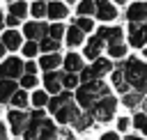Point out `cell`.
Here are the masks:
<instances>
[{
  "label": "cell",
  "mask_w": 147,
  "mask_h": 140,
  "mask_svg": "<svg viewBox=\"0 0 147 140\" xmlns=\"http://www.w3.org/2000/svg\"><path fill=\"white\" fill-rule=\"evenodd\" d=\"M124 73H126V80L131 83V87H136V92H147V64L136 60V57H129L124 60L122 64Z\"/></svg>",
  "instance_id": "obj_1"
},
{
  "label": "cell",
  "mask_w": 147,
  "mask_h": 140,
  "mask_svg": "<svg viewBox=\"0 0 147 140\" xmlns=\"http://www.w3.org/2000/svg\"><path fill=\"white\" fill-rule=\"evenodd\" d=\"M108 94V87L96 78V80H90V83H83L80 87H78V94H76V99H78V103L83 106V108H87V110H92V106L99 101V99H103Z\"/></svg>",
  "instance_id": "obj_2"
},
{
  "label": "cell",
  "mask_w": 147,
  "mask_h": 140,
  "mask_svg": "<svg viewBox=\"0 0 147 140\" xmlns=\"http://www.w3.org/2000/svg\"><path fill=\"white\" fill-rule=\"evenodd\" d=\"M115 108H117V101H115L110 94H106L103 99H99V101L92 106V115H94L99 122H108V119L113 117Z\"/></svg>",
  "instance_id": "obj_3"
},
{
  "label": "cell",
  "mask_w": 147,
  "mask_h": 140,
  "mask_svg": "<svg viewBox=\"0 0 147 140\" xmlns=\"http://www.w3.org/2000/svg\"><path fill=\"white\" fill-rule=\"evenodd\" d=\"M28 122H30V115H28L23 108H14V110H9V126H11V131H14L16 135L25 131Z\"/></svg>",
  "instance_id": "obj_4"
},
{
  "label": "cell",
  "mask_w": 147,
  "mask_h": 140,
  "mask_svg": "<svg viewBox=\"0 0 147 140\" xmlns=\"http://www.w3.org/2000/svg\"><path fill=\"white\" fill-rule=\"evenodd\" d=\"M41 122H44V112H41V110L30 112V122H28V126H25V131H23V138H25V140H37V138H39Z\"/></svg>",
  "instance_id": "obj_5"
},
{
  "label": "cell",
  "mask_w": 147,
  "mask_h": 140,
  "mask_svg": "<svg viewBox=\"0 0 147 140\" xmlns=\"http://www.w3.org/2000/svg\"><path fill=\"white\" fill-rule=\"evenodd\" d=\"M129 44L136 46V48L145 46V44H147V25H142V23H131V25H129Z\"/></svg>",
  "instance_id": "obj_6"
},
{
  "label": "cell",
  "mask_w": 147,
  "mask_h": 140,
  "mask_svg": "<svg viewBox=\"0 0 147 140\" xmlns=\"http://www.w3.org/2000/svg\"><path fill=\"white\" fill-rule=\"evenodd\" d=\"M25 67L21 64L18 57H9L0 64V78H18V73L23 71Z\"/></svg>",
  "instance_id": "obj_7"
},
{
  "label": "cell",
  "mask_w": 147,
  "mask_h": 140,
  "mask_svg": "<svg viewBox=\"0 0 147 140\" xmlns=\"http://www.w3.org/2000/svg\"><path fill=\"white\" fill-rule=\"evenodd\" d=\"M126 18H129L131 23H142V21H147V2H136V5H131L129 11H126Z\"/></svg>",
  "instance_id": "obj_8"
},
{
  "label": "cell",
  "mask_w": 147,
  "mask_h": 140,
  "mask_svg": "<svg viewBox=\"0 0 147 140\" xmlns=\"http://www.w3.org/2000/svg\"><path fill=\"white\" fill-rule=\"evenodd\" d=\"M46 32H48V28H46L44 23H37V21H34V23H28V25H25V37H28L30 41H37V39L41 41V39L46 37Z\"/></svg>",
  "instance_id": "obj_9"
},
{
  "label": "cell",
  "mask_w": 147,
  "mask_h": 140,
  "mask_svg": "<svg viewBox=\"0 0 147 140\" xmlns=\"http://www.w3.org/2000/svg\"><path fill=\"white\" fill-rule=\"evenodd\" d=\"M96 16L101 21H113L117 16V9L110 5V0H96Z\"/></svg>",
  "instance_id": "obj_10"
},
{
  "label": "cell",
  "mask_w": 147,
  "mask_h": 140,
  "mask_svg": "<svg viewBox=\"0 0 147 140\" xmlns=\"http://www.w3.org/2000/svg\"><path fill=\"white\" fill-rule=\"evenodd\" d=\"M99 37L103 41H108V46H110V44H119L122 37H124V32H122V28H101Z\"/></svg>",
  "instance_id": "obj_11"
},
{
  "label": "cell",
  "mask_w": 147,
  "mask_h": 140,
  "mask_svg": "<svg viewBox=\"0 0 147 140\" xmlns=\"http://www.w3.org/2000/svg\"><path fill=\"white\" fill-rule=\"evenodd\" d=\"M44 85H46V90H48V92L60 94V87H62V76H57L55 71H46V76H44Z\"/></svg>",
  "instance_id": "obj_12"
},
{
  "label": "cell",
  "mask_w": 147,
  "mask_h": 140,
  "mask_svg": "<svg viewBox=\"0 0 147 140\" xmlns=\"http://www.w3.org/2000/svg\"><path fill=\"white\" fill-rule=\"evenodd\" d=\"M71 101H74V99H71V94H69V92H62V94H55V96H53V99L48 101V108H51V112L55 115V112H57L60 108L69 106Z\"/></svg>",
  "instance_id": "obj_13"
},
{
  "label": "cell",
  "mask_w": 147,
  "mask_h": 140,
  "mask_svg": "<svg viewBox=\"0 0 147 140\" xmlns=\"http://www.w3.org/2000/svg\"><path fill=\"white\" fill-rule=\"evenodd\" d=\"M76 115H78V108H76L74 101H71L69 106H64V108H60V110L55 112V119H57L60 124H67V122H74Z\"/></svg>",
  "instance_id": "obj_14"
},
{
  "label": "cell",
  "mask_w": 147,
  "mask_h": 140,
  "mask_svg": "<svg viewBox=\"0 0 147 140\" xmlns=\"http://www.w3.org/2000/svg\"><path fill=\"white\" fill-rule=\"evenodd\" d=\"M101 48H103V39L96 34L94 39H90V41H87V46H85V57L96 60V57H99V53H101Z\"/></svg>",
  "instance_id": "obj_15"
},
{
  "label": "cell",
  "mask_w": 147,
  "mask_h": 140,
  "mask_svg": "<svg viewBox=\"0 0 147 140\" xmlns=\"http://www.w3.org/2000/svg\"><path fill=\"white\" fill-rule=\"evenodd\" d=\"M113 85H115V90L117 92H122V94H126L129 92V80H126V73H124V69L119 67V69H115V73H113Z\"/></svg>",
  "instance_id": "obj_16"
},
{
  "label": "cell",
  "mask_w": 147,
  "mask_h": 140,
  "mask_svg": "<svg viewBox=\"0 0 147 140\" xmlns=\"http://www.w3.org/2000/svg\"><path fill=\"white\" fill-rule=\"evenodd\" d=\"M57 133H60V131H55V124L44 117L41 129H39V140H57Z\"/></svg>",
  "instance_id": "obj_17"
},
{
  "label": "cell",
  "mask_w": 147,
  "mask_h": 140,
  "mask_svg": "<svg viewBox=\"0 0 147 140\" xmlns=\"http://www.w3.org/2000/svg\"><path fill=\"white\" fill-rule=\"evenodd\" d=\"M14 92H16V85H14V80H11V78H5V80L0 83V103H7V101H11Z\"/></svg>",
  "instance_id": "obj_18"
},
{
  "label": "cell",
  "mask_w": 147,
  "mask_h": 140,
  "mask_svg": "<svg viewBox=\"0 0 147 140\" xmlns=\"http://www.w3.org/2000/svg\"><path fill=\"white\" fill-rule=\"evenodd\" d=\"M64 37H67V44H69L71 48H74V46H80V44H83V30H80V28H78L76 23H74V25H71V28H69V30L64 32Z\"/></svg>",
  "instance_id": "obj_19"
},
{
  "label": "cell",
  "mask_w": 147,
  "mask_h": 140,
  "mask_svg": "<svg viewBox=\"0 0 147 140\" xmlns=\"http://www.w3.org/2000/svg\"><path fill=\"white\" fill-rule=\"evenodd\" d=\"M60 62H64V57H60L57 53H46L44 57H41V69H46V71H53V69H57L60 67Z\"/></svg>",
  "instance_id": "obj_20"
},
{
  "label": "cell",
  "mask_w": 147,
  "mask_h": 140,
  "mask_svg": "<svg viewBox=\"0 0 147 140\" xmlns=\"http://www.w3.org/2000/svg\"><path fill=\"white\" fill-rule=\"evenodd\" d=\"M64 67H67V71H83L85 67H83V57L80 55H76V53H69L67 57H64Z\"/></svg>",
  "instance_id": "obj_21"
},
{
  "label": "cell",
  "mask_w": 147,
  "mask_h": 140,
  "mask_svg": "<svg viewBox=\"0 0 147 140\" xmlns=\"http://www.w3.org/2000/svg\"><path fill=\"white\" fill-rule=\"evenodd\" d=\"M48 16L53 18V21H60V18H64L67 16V5H62V2H48Z\"/></svg>",
  "instance_id": "obj_22"
},
{
  "label": "cell",
  "mask_w": 147,
  "mask_h": 140,
  "mask_svg": "<svg viewBox=\"0 0 147 140\" xmlns=\"http://www.w3.org/2000/svg\"><path fill=\"white\" fill-rule=\"evenodd\" d=\"M2 41H5V46H7L9 50H16V48L21 46V34L14 32V30H9V32L2 34Z\"/></svg>",
  "instance_id": "obj_23"
},
{
  "label": "cell",
  "mask_w": 147,
  "mask_h": 140,
  "mask_svg": "<svg viewBox=\"0 0 147 140\" xmlns=\"http://www.w3.org/2000/svg\"><path fill=\"white\" fill-rule=\"evenodd\" d=\"M90 124H92V112H78L74 117V129H78V131H85Z\"/></svg>",
  "instance_id": "obj_24"
},
{
  "label": "cell",
  "mask_w": 147,
  "mask_h": 140,
  "mask_svg": "<svg viewBox=\"0 0 147 140\" xmlns=\"http://www.w3.org/2000/svg\"><path fill=\"white\" fill-rule=\"evenodd\" d=\"M57 46H60V41H57V39H53L51 34H48V37H44V39L39 41V48H41V50H46V53H57Z\"/></svg>",
  "instance_id": "obj_25"
},
{
  "label": "cell",
  "mask_w": 147,
  "mask_h": 140,
  "mask_svg": "<svg viewBox=\"0 0 147 140\" xmlns=\"http://www.w3.org/2000/svg\"><path fill=\"white\" fill-rule=\"evenodd\" d=\"M142 99H145V94L142 92H126V96H124V103L129 106V108H138V106H142Z\"/></svg>",
  "instance_id": "obj_26"
},
{
  "label": "cell",
  "mask_w": 147,
  "mask_h": 140,
  "mask_svg": "<svg viewBox=\"0 0 147 140\" xmlns=\"http://www.w3.org/2000/svg\"><path fill=\"white\" fill-rule=\"evenodd\" d=\"M133 126H136L140 133H147V110L136 112V117H133Z\"/></svg>",
  "instance_id": "obj_27"
},
{
  "label": "cell",
  "mask_w": 147,
  "mask_h": 140,
  "mask_svg": "<svg viewBox=\"0 0 147 140\" xmlns=\"http://www.w3.org/2000/svg\"><path fill=\"white\" fill-rule=\"evenodd\" d=\"M30 11H32V16H34V18H41L44 14H48V2H41V0H37V2H32V7H30Z\"/></svg>",
  "instance_id": "obj_28"
},
{
  "label": "cell",
  "mask_w": 147,
  "mask_h": 140,
  "mask_svg": "<svg viewBox=\"0 0 147 140\" xmlns=\"http://www.w3.org/2000/svg\"><path fill=\"white\" fill-rule=\"evenodd\" d=\"M78 83H80V78H78L74 71H67V73L62 76V85H64L67 90H74V87H78Z\"/></svg>",
  "instance_id": "obj_29"
},
{
  "label": "cell",
  "mask_w": 147,
  "mask_h": 140,
  "mask_svg": "<svg viewBox=\"0 0 147 140\" xmlns=\"http://www.w3.org/2000/svg\"><path fill=\"white\" fill-rule=\"evenodd\" d=\"M9 11H11L14 16L23 18V16L28 14V5H25V2H21V0H14V5H9Z\"/></svg>",
  "instance_id": "obj_30"
},
{
  "label": "cell",
  "mask_w": 147,
  "mask_h": 140,
  "mask_svg": "<svg viewBox=\"0 0 147 140\" xmlns=\"http://www.w3.org/2000/svg\"><path fill=\"white\" fill-rule=\"evenodd\" d=\"M11 103H14V108H23V110H25V106H28V94H25L23 90L14 92V96H11Z\"/></svg>",
  "instance_id": "obj_31"
},
{
  "label": "cell",
  "mask_w": 147,
  "mask_h": 140,
  "mask_svg": "<svg viewBox=\"0 0 147 140\" xmlns=\"http://www.w3.org/2000/svg\"><path fill=\"white\" fill-rule=\"evenodd\" d=\"M92 11H96V2H92V0L78 2V14H80V16H87V14H92Z\"/></svg>",
  "instance_id": "obj_32"
},
{
  "label": "cell",
  "mask_w": 147,
  "mask_h": 140,
  "mask_svg": "<svg viewBox=\"0 0 147 140\" xmlns=\"http://www.w3.org/2000/svg\"><path fill=\"white\" fill-rule=\"evenodd\" d=\"M94 71H96V76H103V73H108V71H110V60L96 57V62H94Z\"/></svg>",
  "instance_id": "obj_33"
},
{
  "label": "cell",
  "mask_w": 147,
  "mask_h": 140,
  "mask_svg": "<svg viewBox=\"0 0 147 140\" xmlns=\"http://www.w3.org/2000/svg\"><path fill=\"white\" fill-rule=\"evenodd\" d=\"M108 53H110V57H124L126 55V46L119 41V44H110L108 46Z\"/></svg>",
  "instance_id": "obj_34"
},
{
  "label": "cell",
  "mask_w": 147,
  "mask_h": 140,
  "mask_svg": "<svg viewBox=\"0 0 147 140\" xmlns=\"http://www.w3.org/2000/svg\"><path fill=\"white\" fill-rule=\"evenodd\" d=\"M99 76H96V71H94V67H85L83 71H80V80L83 83H90V80H96Z\"/></svg>",
  "instance_id": "obj_35"
},
{
  "label": "cell",
  "mask_w": 147,
  "mask_h": 140,
  "mask_svg": "<svg viewBox=\"0 0 147 140\" xmlns=\"http://www.w3.org/2000/svg\"><path fill=\"white\" fill-rule=\"evenodd\" d=\"M32 103H34V108H41V106H46V103H48V96H46V92H34V94H32Z\"/></svg>",
  "instance_id": "obj_36"
},
{
  "label": "cell",
  "mask_w": 147,
  "mask_h": 140,
  "mask_svg": "<svg viewBox=\"0 0 147 140\" xmlns=\"http://www.w3.org/2000/svg\"><path fill=\"white\" fill-rule=\"evenodd\" d=\"M48 34H51V37H53V39H57V41H60V37H62V34H64V28H62V25H60V23H53V25H51V28H48Z\"/></svg>",
  "instance_id": "obj_37"
},
{
  "label": "cell",
  "mask_w": 147,
  "mask_h": 140,
  "mask_svg": "<svg viewBox=\"0 0 147 140\" xmlns=\"http://www.w3.org/2000/svg\"><path fill=\"white\" fill-rule=\"evenodd\" d=\"M76 25L83 30V32H87V30H92V21L87 18V16H80V18H76Z\"/></svg>",
  "instance_id": "obj_38"
},
{
  "label": "cell",
  "mask_w": 147,
  "mask_h": 140,
  "mask_svg": "<svg viewBox=\"0 0 147 140\" xmlns=\"http://www.w3.org/2000/svg\"><path fill=\"white\" fill-rule=\"evenodd\" d=\"M37 50H39V46H37V41H28V44L23 46V53H25L28 57H32V55H37Z\"/></svg>",
  "instance_id": "obj_39"
},
{
  "label": "cell",
  "mask_w": 147,
  "mask_h": 140,
  "mask_svg": "<svg viewBox=\"0 0 147 140\" xmlns=\"http://www.w3.org/2000/svg\"><path fill=\"white\" fill-rule=\"evenodd\" d=\"M21 85H23V87H34V85H37V78H34V73H25V76L21 78Z\"/></svg>",
  "instance_id": "obj_40"
},
{
  "label": "cell",
  "mask_w": 147,
  "mask_h": 140,
  "mask_svg": "<svg viewBox=\"0 0 147 140\" xmlns=\"http://www.w3.org/2000/svg\"><path fill=\"white\" fill-rule=\"evenodd\" d=\"M117 129H119V131H126V129H129V119H126V117H119V122H117Z\"/></svg>",
  "instance_id": "obj_41"
},
{
  "label": "cell",
  "mask_w": 147,
  "mask_h": 140,
  "mask_svg": "<svg viewBox=\"0 0 147 140\" xmlns=\"http://www.w3.org/2000/svg\"><path fill=\"white\" fill-rule=\"evenodd\" d=\"M57 140H74V133H69V131H60V133H57Z\"/></svg>",
  "instance_id": "obj_42"
},
{
  "label": "cell",
  "mask_w": 147,
  "mask_h": 140,
  "mask_svg": "<svg viewBox=\"0 0 147 140\" xmlns=\"http://www.w3.org/2000/svg\"><path fill=\"white\" fill-rule=\"evenodd\" d=\"M5 23H7V25H18V16H14V14H9V16L5 18Z\"/></svg>",
  "instance_id": "obj_43"
},
{
  "label": "cell",
  "mask_w": 147,
  "mask_h": 140,
  "mask_svg": "<svg viewBox=\"0 0 147 140\" xmlns=\"http://www.w3.org/2000/svg\"><path fill=\"white\" fill-rule=\"evenodd\" d=\"M101 140H119V138H117V133L108 131V133H103V135H101Z\"/></svg>",
  "instance_id": "obj_44"
},
{
  "label": "cell",
  "mask_w": 147,
  "mask_h": 140,
  "mask_svg": "<svg viewBox=\"0 0 147 140\" xmlns=\"http://www.w3.org/2000/svg\"><path fill=\"white\" fill-rule=\"evenodd\" d=\"M34 71H37V64L34 62H28L25 64V73H34Z\"/></svg>",
  "instance_id": "obj_45"
},
{
  "label": "cell",
  "mask_w": 147,
  "mask_h": 140,
  "mask_svg": "<svg viewBox=\"0 0 147 140\" xmlns=\"http://www.w3.org/2000/svg\"><path fill=\"white\" fill-rule=\"evenodd\" d=\"M0 140H7V129H5V124H0Z\"/></svg>",
  "instance_id": "obj_46"
},
{
  "label": "cell",
  "mask_w": 147,
  "mask_h": 140,
  "mask_svg": "<svg viewBox=\"0 0 147 140\" xmlns=\"http://www.w3.org/2000/svg\"><path fill=\"white\" fill-rule=\"evenodd\" d=\"M124 140H145V138H138V135H126Z\"/></svg>",
  "instance_id": "obj_47"
},
{
  "label": "cell",
  "mask_w": 147,
  "mask_h": 140,
  "mask_svg": "<svg viewBox=\"0 0 147 140\" xmlns=\"http://www.w3.org/2000/svg\"><path fill=\"white\" fill-rule=\"evenodd\" d=\"M5 48H7V46H5V41H0V57H2V53H5Z\"/></svg>",
  "instance_id": "obj_48"
},
{
  "label": "cell",
  "mask_w": 147,
  "mask_h": 140,
  "mask_svg": "<svg viewBox=\"0 0 147 140\" xmlns=\"http://www.w3.org/2000/svg\"><path fill=\"white\" fill-rule=\"evenodd\" d=\"M142 108H145V110H147V96H145V99H142Z\"/></svg>",
  "instance_id": "obj_49"
},
{
  "label": "cell",
  "mask_w": 147,
  "mask_h": 140,
  "mask_svg": "<svg viewBox=\"0 0 147 140\" xmlns=\"http://www.w3.org/2000/svg\"><path fill=\"white\" fill-rule=\"evenodd\" d=\"M2 25H5V16L0 14V28H2Z\"/></svg>",
  "instance_id": "obj_50"
},
{
  "label": "cell",
  "mask_w": 147,
  "mask_h": 140,
  "mask_svg": "<svg viewBox=\"0 0 147 140\" xmlns=\"http://www.w3.org/2000/svg\"><path fill=\"white\" fill-rule=\"evenodd\" d=\"M115 2H119V5H122V2H124V0H115Z\"/></svg>",
  "instance_id": "obj_51"
},
{
  "label": "cell",
  "mask_w": 147,
  "mask_h": 140,
  "mask_svg": "<svg viewBox=\"0 0 147 140\" xmlns=\"http://www.w3.org/2000/svg\"><path fill=\"white\" fill-rule=\"evenodd\" d=\"M67 2H76V0H67Z\"/></svg>",
  "instance_id": "obj_52"
},
{
  "label": "cell",
  "mask_w": 147,
  "mask_h": 140,
  "mask_svg": "<svg viewBox=\"0 0 147 140\" xmlns=\"http://www.w3.org/2000/svg\"><path fill=\"white\" fill-rule=\"evenodd\" d=\"M145 57H147V48H145Z\"/></svg>",
  "instance_id": "obj_53"
},
{
  "label": "cell",
  "mask_w": 147,
  "mask_h": 140,
  "mask_svg": "<svg viewBox=\"0 0 147 140\" xmlns=\"http://www.w3.org/2000/svg\"><path fill=\"white\" fill-rule=\"evenodd\" d=\"M11 2H14V0H11Z\"/></svg>",
  "instance_id": "obj_54"
}]
</instances>
